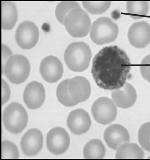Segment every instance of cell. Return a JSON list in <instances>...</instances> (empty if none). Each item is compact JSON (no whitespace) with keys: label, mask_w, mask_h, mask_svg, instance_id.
Listing matches in <instances>:
<instances>
[{"label":"cell","mask_w":150,"mask_h":160,"mask_svg":"<svg viewBox=\"0 0 150 160\" xmlns=\"http://www.w3.org/2000/svg\"><path fill=\"white\" fill-rule=\"evenodd\" d=\"M130 60L117 46L100 50L92 60V77L100 88L114 90L122 87L130 77Z\"/></svg>","instance_id":"1"},{"label":"cell","mask_w":150,"mask_h":160,"mask_svg":"<svg viewBox=\"0 0 150 160\" xmlns=\"http://www.w3.org/2000/svg\"><path fill=\"white\" fill-rule=\"evenodd\" d=\"M92 52L88 45L84 42H74L68 46L64 53L67 67L73 72L85 71L90 64Z\"/></svg>","instance_id":"2"},{"label":"cell","mask_w":150,"mask_h":160,"mask_svg":"<svg viewBox=\"0 0 150 160\" xmlns=\"http://www.w3.org/2000/svg\"><path fill=\"white\" fill-rule=\"evenodd\" d=\"M2 117L5 128L13 134L21 132L28 123V114L24 107L17 102H13L7 107Z\"/></svg>","instance_id":"3"},{"label":"cell","mask_w":150,"mask_h":160,"mask_svg":"<svg viewBox=\"0 0 150 160\" xmlns=\"http://www.w3.org/2000/svg\"><path fill=\"white\" fill-rule=\"evenodd\" d=\"M30 70L28 59L23 55L15 54L8 58L2 73L5 74L11 82L19 84L28 78Z\"/></svg>","instance_id":"4"},{"label":"cell","mask_w":150,"mask_h":160,"mask_svg":"<svg viewBox=\"0 0 150 160\" xmlns=\"http://www.w3.org/2000/svg\"><path fill=\"white\" fill-rule=\"evenodd\" d=\"M118 34V25L108 18L101 17L96 19L92 24L90 38L94 43L101 45L114 42Z\"/></svg>","instance_id":"5"},{"label":"cell","mask_w":150,"mask_h":160,"mask_svg":"<svg viewBox=\"0 0 150 160\" xmlns=\"http://www.w3.org/2000/svg\"><path fill=\"white\" fill-rule=\"evenodd\" d=\"M91 24L88 14L81 8L71 10L64 21L67 32L73 38L86 37L90 31Z\"/></svg>","instance_id":"6"},{"label":"cell","mask_w":150,"mask_h":160,"mask_svg":"<svg viewBox=\"0 0 150 160\" xmlns=\"http://www.w3.org/2000/svg\"><path fill=\"white\" fill-rule=\"evenodd\" d=\"M91 112L97 122L102 125H107L115 119L118 109L113 100L104 97L99 98L94 101Z\"/></svg>","instance_id":"7"},{"label":"cell","mask_w":150,"mask_h":160,"mask_svg":"<svg viewBox=\"0 0 150 160\" xmlns=\"http://www.w3.org/2000/svg\"><path fill=\"white\" fill-rule=\"evenodd\" d=\"M39 36L38 28L31 21H24L19 24L15 35L18 45L24 49L34 48L38 41Z\"/></svg>","instance_id":"8"},{"label":"cell","mask_w":150,"mask_h":160,"mask_svg":"<svg viewBox=\"0 0 150 160\" xmlns=\"http://www.w3.org/2000/svg\"><path fill=\"white\" fill-rule=\"evenodd\" d=\"M70 144L69 134L65 129L55 127L52 129L47 136V146L48 151L55 155L67 152Z\"/></svg>","instance_id":"9"},{"label":"cell","mask_w":150,"mask_h":160,"mask_svg":"<svg viewBox=\"0 0 150 160\" xmlns=\"http://www.w3.org/2000/svg\"><path fill=\"white\" fill-rule=\"evenodd\" d=\"M128 37L132 46L144 48L150 43V24L145 21L134 23L128 30Z\"/></svg>","instance_id":"10"},{"label":"cell","mask_w":150,"mask_h":160,"mask_svg":"<svg viewBox=\"0 0 150 160\" xmlns=\"http://www.w3.org/2000/svg\"><path fill=\"white\" fill-rule=\"evenodd\" d=\"M63 66L61 61L56 57L48 56L42 60L40 72L42 78L49 83L58 82L63 76Z\"/></svg>","instance_id":"11"},{"label":"cell","mask_w":150,"mask_h":160,"mask_svg":"<svg viewBox=\"0 0 150 160\" xmlns=\"http://www.w3.org/2000/svg\"><path fill=\"white\" fill-rule=\"evenodd\" d=\"M68 128L76 135H81L87 132L91 126V120L88 113L83 109L72 111L67 120Z\"/></svg>","instance_id":"12"},{"label":"cell","mask_w":150,"mask_h":160,"mask_svg":"<svg viewBox=\"0 0 150 160\" xmlns=\"http://www.w3.org/2000/svg\"><path fill=\"white\" fill-rule=\"evenodd\" d=\"M45 99V90L42 84L33 81L27 84L24 91L23 99L29 109H38L43 104Z\"/></svg>","instance_id":"13"},{"label":"cell","mask_w":150,"mask_h":160,"mask_svg":"<svg viewBox=\"0 0 150 160\" xmlns=\"http://www.w3.org/2000/svg\"><path fill=\"white\" fill-rule=\"evenodd\" d=\"M68 90L72 99L78 104L89 98L91 94V85L86 78L78 76L69 79Z\"/></svg>","instance_id":"14"},{"label":"cell","mask_w":150,"mask_h":160,"mask_svg":"<svg viewBox=\"0 0 150 160\" xmlns=\"http://www.w3.org/2000/svg\"><path fill=\"white\" fill-rule=\"evenodd\" d=\"M21 149L25 155L29 157L36 156L42 148L43 135L37 129L29 130L21 140Z\"/></svg>","instance_id":"15"},{"label":"cell","mask_w":150,"mask_h":160,"mask_svg":"<svg viewBox=\"0 0 150 160\" xmlns=\"http://www.w3.org/2000/svg\"><path fill=\"white\" fill-rule=\"evenodd\" d=\"M104 139L110 148L117 150L122 144L129 142L130 138L125 128L120 125L114 124L106 129Z\"/></svg>","instance_id":"16"},{"label":"cell","mask_w":150,"mask_h":160,"mask_svg":"<svg viewBox=\"0 0 150 160\" xmlns=\"http://www.w3.org/2000/svg\"><path fill=\"white\" fill-rule=\"evenodd\" d=\"M112 96L117 106L123 109L133 106L137 97L135 88L130 84L127 82L122 87L113 90Z\"/></svg>","instance_id":"17"},{"label":"cell","mask_w":150,"mask_h":160,"mask_svg":"<svg viewBox=\"0 0 150 160\" xmlns=\"http://www.w3.org/2000/svg\"><path fill=\"white\" fill-rule=\"evenodd\" d=\"M18 19L17 9L12 2H2V26L4 30H10L14 27Z\"/></svg>","instance_id":"18"},{"label":"cell","mask_w":150,"mask_h":160,"mask_svg":"<svg viewBox=\"0 0 150 160\" xmlns=\"http://www.w3.org/2000/svg\"><path fill=\"white\" fill-rule=\"evenodd\" d=\"M115 157L116 159H142L144 158V152L137 144L127 143L117 150Z\"/></svg>","instance_id":"19"},{"label":"cell","mask_w":150,"mask_h":160,"mask_svg":"<svg viewBox=\"0 0 150 160\" xmlns=\"http://www.w3.org/2000/svg\"><path fill=\"white\" fill-rule=\"evenodd\" d=\"M83 152L85 159H103L106 148L100 139H92L86 144Z\"/></svg>","instance_id":"20"},{"label":"cell","mask_w":150,"mask_h":160,"mask_svg":"<svg viewBox=\"0 0 150 160\" xmlns=\"http://www.w3.org/2000/svg\"><path fill=\"white\" fill-rule=\"evenodd\" d=\"M126 8L131 18L140 19L148 14L149 6L148 2H128Z\"/></svg>","instance_id":"21"},{"label":"cell","mask_w":150,"mask_h":160,"mask_svg":"<svg viewBox=\"0 0 150 160\" xmlns=\"http://www.w3.org/2000/svg\"><path fill=\"white\" fill-rule=\"evenodd\" d=\"M69 79L64 80L60 83L56 90V95L58 101L67 107H72L77 104L72 99L68 90Z\"/></svg>","instance_id":"22"},{"label":"cell","mask_w":150,"mask_h":160,"mask_svg":"<svg viewBox=\"0 0 150 160\" xmlns=\"http://www.w3.org/2000/svg\"><path fill=\"white\" fill-rule=\"evenodd\" d=\"M81 8L76 2H62L58 4L55 10V15L59 23L64 24L65 18L69 12L75 8Z\"/></svg>","instance_id":"23"},{"label":"cell","mask_w":150,"mask_h":160,"mask_svg":"<svg viewBox=\"0 0 150 160\" xmlns=\"http://www.w3.org/2000/svg\"><path fill=\"white\" fill-rule=\"evenodd\" d=\"M111 4V2H82L84 8L92 14L104 13L108 9Z\"/></svg>","instance_id":"24"},{"label":"cell","mask_w":150,"mask_h":160,"mask_svg":"<svg viewBox=\"0 0 150 160\" xmlns=\"http://www.w3.org/2000/svg\"><path fill=\"white\" fill-rule=\"evenodd\" d=\"M138 139L142 148L150 152V122L143 124L139 129Z\"/></svg>","instance_id":"25"},{"label":"cell","mask_w":150,"mask_h":160,"mask_svg":"<svg viewBox=\"0 0 150 160\" xmlns=\"http://www.w3.org/2000/svg\"><path fill=\"white\" fill-rule=\"evenodd\" d=\"M19 152L17 146L12 142L4 141L2 144V159H18Z\"/></svg>","instance_id":"26"},{"label":"cell","mask_w":150,"mask_h":160,"mask_svg":"<svg viewBox=\"0 0 150 160\" xmlns=\"http://www.w3.org/2000/svg\"><path fill=\"white\" fill-rule=\"evenodd\" d=\"M140 67L141 75L144 79L150 83V55L145 57L141 63Z\"/></svg>","instance_id":"27"},{"label":"cell","mask_w":150,"mask_h":160,"mask_svg":"<svg viewBox=\"0 0 150 160\" xmlns=\"http://www.w3.org/2000/svg\"><path fill=\"white\" fill-rule=\"evenodd\" d=\"M10 96V89L7 83L2 80V105L8 101Z\"/></svg>","instance_id":"28"},{"label":"cell","mask_w":150,"mask_h":160,"mask_svg":"<svg viewBox=\"0 0 150 160\" xmlns=\"http://www.w3.org/2000/svg\"><path fill=\"white\" fill-rule=\"evenodd\" d=\"M11 56H12L11 51L6 46L2 45V72L3 71L6 63Z\"/></svg>","instance_id":"29"},{"label":"cell","mask_w":150,"mask_h":160,"mask_svg":"<svg viewBox=\"0 0 150 160\" xmlns=\"http://www.w3.org/2000/svg\"><path fill=\"white\" fill-rule=\"evenodd\" d=\"M148 158L150 159V157H149V158Z\"/></svg>","instance_id":"30"}]
</instances>
